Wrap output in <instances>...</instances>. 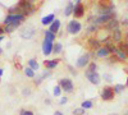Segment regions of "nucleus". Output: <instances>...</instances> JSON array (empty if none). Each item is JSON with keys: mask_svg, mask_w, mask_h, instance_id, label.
I'll list each match as a JSON object with an SVG mask.
<instances>
[{"mask_svg": "<svg viewBox=\"0 0 128 115\" xmlns=\"http://www.w3.org/2000/svg\"><path fill=\"white\" fill-rule=\"evenodd\" d=\"M18 6L20 9V14H23L24 17H27L35 12V5L32 1H19Z\"/></svg>", "mask_w": 128, "mask_h": 115, "instance_id": "1", "label": "nucleus"}, {"mask_svg": "<svg viewBox=\"0 0 128 115\" xmlns=\"http://www.w3.org/2000/svg\"><path fill=\"white\" fill-rule=\"evenodd\" d=\"M26 17L23 14H8L4 19V26H8L10 23H16V22H23Z\"/></svg>", "mask_w": 128, "mask_h": 115, "instance_id": "2", "label": "nucleus"}, {"mask_svg": "<svg viewBox=\"0 0 128 115\" xmlns=\"http://www.w3.org/2000/svg\"><path fill=\"white\" fill-rule=\"evenodd\" d=\"M81 28H82L81 23L78 22V20H76V19L70 20V22L68 23V26H67V31H68L70 35H77L80 31H81Z\"/></svg>", "mask_w": 128, "mask_h": 115, "instance_id": "3", "label": "nucleus"}, {"mask_svg": "<svg viewBox=\"0 0 128 115\" xmlns=\"http://www.w3.org/2000/svg\"><path fill=\"white\" fill-rule=\"evenodd\" d=\"M101 99L104 100V101H110V100H113L114 99V96H115V92H114V90L112 88V87H109V86H106V87H104L102 88V91H101Z\"/></svg>", "mask_w": 128, "mask_h": 115, "instance_id": "4", "label": "nucleus"}, {"mask_svg": "<svg viewBox=\"0 0 128 115\" xmlns=\"http://www.w3.org/2000/svg\"><path fill=\"white\" fill-rule=\"evenodd\" d=\"M59 86L62 87V90H63L64 92H67V93L72 92L73 88H74L73 82H72V79H69V78H63V79H60Z\"/></svg>", "mask_w": 128, "mask_h": 115, "instance_id": "5", "label": "nucleus"}, {"mask_svg": "<svg viewBox=\"0 0 128 115\" xmlns=\"http://www.w3.org/2000/svg\"><path fill=\"white\" fill-rule=\"evenodd\" d=\"M88 63H90V54H83L82 56H80L76 61V67L77 68H84L86 65H88Z\"/></svg>", "mask_w": 128, "mask_h": 115, "instance_id": "6", "label": "nucleus"}, {"mask_svg": "<svg viewBox=\"0 0 128 115\" xmlns=\"http://www.w3.org/2000/svg\"><path fill=\"white\" fill-rule=\"evenodd\" d=\"M42 54L45 55H50L52 54V47H54V44L52 41H49V40H44L42 41Z\"/></svg>", "mask_w": 128, "mask_h": 115, "instance_id": "7", "label": "nucleus"}, {"mask_svg": "<svg viewBox=\"0 0 128 115\" xmlns=\"http://www.w3.org/2000/svg\"><path fill=\"white\" fill-rule=\"evenodd\" d=\"M73 15L76 18H81L84 15V5L81 1H77L74 4V10H73Z\"/></svg>", "mask_w": 128, "mask_h": 115, "instance_id": "8", "label": "nucleus"}, {"mask_svg": "<svg viewBox=\"0 0 128 115\" xmlns=\"http://www.w3.org/2000/svg\"><path fill=\"white\" fill-rule=\"evenodd\" d=\"M84 76H86V78L92 83V85H99L100 83V76H99L98 72H86Z\"/></svg>", "mask_w": 128, "mask_h": 115, "instance_id": "9", "label": "nucleus"}, {"mask_svg": "<svg viewBox=\"0 0 128 115\" xmlns=\"http://www.w3.org/2000/svg\"><path fill=\"white\" fill-rule=\"evenodd\" d=\"M35 28L34 27H24L23 29H20V32H19V35H20V37L22 38H31V37H34V35H35Z\"/></svg>", "mask_w": 128, "mask_h": 115, "instance_id": "10", "label": "nucleus"}, {"mask_svg": "<svg viewBox=\"0 0 128 115\" xmlns=\"http://www.w3.org/2000/svg\"><path fill=\"white\" fill-rule=\"evenodd\" d=\"M22 24V22H16V23H10V24H8V26H5L4 27V32L5 33H12V32H14V31Z\"/></svg>", "mask_w": 128, "mask_h": 115, "instance_id": "11", "label": "nucleus"}, {"mask_svg": "<svg viewBox=\"0 0 128 115\" xmlns=\"http://www.w3.org/2000/svg\"><path fill=\"white\" fill-rule=\"evenodd\" d=\"M118 27H119V20L115 19V18H113L112 20H109V22L106 23V29L115 31V29H118Z\"/></svg>", "mask_w": 128, "mask_h": 115, "instance_id": "12", "label": "nucleus"}, {"mask_svg": "<svg viewBox=\"0 0 128 115\" xmlns=\"http://www.w3.org/2000/svg\"><path fill=\"white\" fill-rule=\"evenodd\" d=\"M60 26H62V22H60L59 19H55L54 22H52V23L50 24V27H49V31L55 35V33L58 32V31L60 29Z\"/></svg>", "mask_w": 128, "mask_h": 115, "instance_id": "13", "label": "nucleus"}, {"mask_svg": "<svg viewBox=\"0 0 128 115\" xmlns=\"http://www.w3.org/2000/svg\"><path fill=\"white\" fill-rule=\"evenodd\" d=\"M110 54V51L106 49V47H99L98 50H96V56H99V58H106V56H109Z\"/></svg>", "mask_w": 128, "mask_h": 115, "instance_id": "14", "label": "nucleus"}, {"mask_svg": "<svg viewBox=\"0 0 128 115\" xmlns=\"http://www.w3.org/2000/svg\"><path fill=\"white\" fill-rule=\"evenodd\" d=\"M112 38L114 42H120L122 41V31L118 28V29H115L112 32Z\"/></svg>", "mask_w": 128, "mask_h": 115, "instance_id": "15", "label": "nucleus"}, {"mask_svg": "<svg viewBox=\"0 0 128 115\" xmlns=\"http://www.w3.org/2000/svg\"><path fill=\"white\" fill-rule=\"evenodd\" d=\"M58 64H59V60H56V59H54V60H45L44 61V65L48 69H54V68L58 67Z\"/></svg>", "mask_w": 128, "mask_h": 115, "instance_id": "16", "label": "nucleus"}, {"mask_svg": "<svg viewBox=\"0 0 128 115\" xmlns=\"http://www.w3.org/2000/svg\"><path fill=\"white\" fill-rule=\"evenodd\" d=\"M54 20H55V15L54 14H48L46 17H44V18L41 19V23L44 24V26H46V24H51Z\"/></svg>", "mask_w": 128, "mask_h": 115, "instance_id": "17", "label": "nucleus"}, {"mask_svg": "<svg viewBox=\"0 0 128 115\" xmlns=\"http://www.w3.org/2000/svg\"><path fill=\"white\" fill-rule=\"evenodd\" d=\"M73 10H74V4H73L72 1H69V3L67 4L66 9H64V15H66V17H68V15L73 14Z\"/></svg>", "mask_w": 128, "mask_h": 115, "instance_id": "18", "label": "nucleus"}, {"mask_svg": "<svg viewBox=\"0 0 128 115\" xmlns=\"http://www.w3.org/2000/svg\"><path fill=\"white\" fill-rule=\"evenodd\" d=\"M114 55H115V58H116V59H120V60H126V59L128 58V56L123 53V51H122L120 49H115Z\"/></svg>", "mask_w": 128, "mask_h": 115, "instance_id": "19", "label": "nucleus"}, {"mask_svg": "<svg viewBox=\"0 0 128 115\" xmlns=\"http://www.w3.org/2000/svg\"><path fill=\"white\" fill-rule=\"evenodd\" d=\"M87 42H88V45H90L92 49H96V50H98L99 46H100V41H99L98 38H90Z\"/></svg>", "mask_w": 128, "mask_h": 115, "instance_id": "20", "label": "nucleus"}, {"mask_svg": "<svg viewBox=\"0 0 128 115\" xmlns=\"http://www.w3.org/2000/svg\"><path fill=\"white\" fill-rule=\"evenodd\" d=\"M50 74H51V73L50 72H44V73H42V74L38 77V78H36V85H40V83L42 82V81H44L45 78H48V77H50Z\"/></svg>", "mask_w": 128, "mask_h": 115, "instance_id": "21", "label": "nucleus"}, {"mask_svg": "<svg viewBox=\"0 0 128 115\" xmlns=\"http://www.w3.org/2000/svg\"><path fill=\"white\" fill-rule=\"evenodd\" d=\"M62 50H63V46H62V44L60 42H56V44H54V47H52V54H60L62 53Z\"/></svg>", "mask_w": 128, "mask_h": 115, "instance_id": "22", "label": "nucleus"}, {"mask_svg": "<svg viewBox=\"0 0 128 115\" xmlns=\"http://www.w3.org/2000/svg\"><path fill=\"white\" fill-rule=\"evenodd\" d=\"M28 68H31L32 70H37L38 69V64L35 59H30L28 60Z\"/></svg>", "mask_w": 128, "mask_h": 115, "instance_id": "23", "label": "nucleus"}, {"mask_svg": "<svg viewBox=\"0 0 128 115\" xmlns=\"http://www.w3.org/2000/svg\"><path fill=\"white\" fill-rule=\"evenodd\" d=\"M118 49H120L123 53L128 56V42H123V41H120L119 42V46H118Z\"/></svg>", "mask_w": 128, "mask_h": 115, "instance_id": "24", "label": "nucleus"}, {"mask_svg": "<svg viewBox=\"0 0 128 115\" xmlns=\"http://www.w3.org/2000/svg\"><path fill=\"white\" fill-rule=\"evenodd\" d=\"M44 36H45V40H49V41H52V42H54V40H55V35L52 33V32H50L49 29L44 32Z\"/></svg>", "mask_w": 128, "mask_h": 115, "instance_id": "25", "label": "nucleus"}, {"mask_svg": "<svg viewBox=\"0 0 128 115\" xmlns=\"http://www.w3.org/2000/svg\"><path fill=\"white\" fill-rule=\"evenodd\" d=\"M113 90H114V92H115V93H122V92L126 90V86L119 85V83H118V85H115V86H114V88H113Z\"/></svg>", "mask_w": 128, "mask_h": 115, "instance_id": "26", "label": "nucleus"}, {"mask_svg": "<svg viewBox=\"0 0 128 115\" xmlns=\"http://www.w3.org/2000/svg\"><path fill=\"white\" fill-rule=\"evenodd\" d=\"M92 101L91 100H84L83 102H82V109H91L92 108Z\"/></svg>", "mask_w": 128, "mask_h": 115, "instance_id": "27", "label": "nucleus"}, {"mask_svg": "<svg viewBox=\"0 0 128 115\" xmlns=\"http://www.w3.org/2000/svg\"><path fill=\"white\" fill-rule=\"evenodd\" d=\"M24 74H26L28 78H35V70H32L31 68H26V69H24Z\"/></svg>", "mask_w": 128, "mask_h": 115, "instance_id": "28", "label": "nucleus"}, {"mask_svg": "<svg viewBox=\"0 0 128 115\" xmlns=\"http://www.w3.org/2000/svg\"><path fill=\"white\" fill-rule=\"evenodd\" d=\"M86 72H98V64L96 63H90Z\"/></svg>", "mask_w": 128, "mask_h": 115, "instance_id": "29", "label": "nucleus"}, {"mask_svg": "<svg viewBox=\"0 0 128 115\" xmlns=\"http://www.w3.org/2000/svg\"><path fill=\"white\" fill-rule=\"evenodd\" d=\"M99 29L98 26H94V24H87L86 27V32H96V31Z\"/></svg>", "mask_w": 128, "mask_h": 115, "instance_id": "30", "label": "nucleus"}, {"mask_svg": "<svg viewBox=\"0 0 128 115\" xmlns=\"http://www.w3.org/2000/svg\"><path fill=\"white\" fill-rule=\"evenodd\" d=\"M60 93H62V87L58 85V86L54 87V90H52V95L58 97V96H60Z\"/></svg>", "mask_w": 128, "mask_h": 115, "instance_id": "31", "label": "nucleus"}, {"mask_svg": "<svg viewBox=\"0 0 128 115\" xmlns=\"http://www.w3.org/2000/svg\"><path fill=\"white\" fill-rule=\"evenodd\" d=\"M83 114H84V109H82V108L73 110V115H83Z\"/></svg>", "mask_w": 128, "mask_h": 115, "instance_id": "32", "label": "nucleus"}, {"mask_svg": "<svg viewBox=\"0 0 128 115\" xmlns=\"http://www.w3.org/2000/svg\"><path fill=\"white\" fill-rule=\"evenodd\" d=\"M19 115H35L34 111H31V110H26V109H22L19 111Z\"/></svg>", "mask_w": 128, "mask_h": 115, "instance_id": "33", "label": "nucleus"}, {"mask_svg": "<svg viewBox=\"0 0 128 115\" xmlns=\"http://www.w3.org/2000/svg\"><path fill=\"white\" fill-rule=\"evenodd\" d=\"M67 102H68V99H67V97H62V99H60V101H59L60 105H66Z\"/></svg>", "mask_w": 128, "mask_h": 115, "instance_id": "34", "label": "nucleus"}, {"mask_svg": "<svg viewBox=\"0 0 128 115\" xmlns=\"http://www.w3.org/2000/svg\"><path fill=\"white\" fill-rule=\"evenodd\" d=\"M104 79H106L108 82H112V81H113V77H112L110 74H104Z\"/></svg>", "mask_w": 128, "mask_h": 115, "instance_id": "35", "label": "nucleus"}, {"mask_svg": "<svg viewBox=\"0 0 128 115\" xmlns=\"http://www.w3.org/2000/svg\"><path fill=\"white\" fill-rule=\"evenodd\" d=\"M30 92H31L30 88H23V91H22V93H23L24 96H28V95H30Z\"/></svg>", "mask_w": 128, "mask_h": 115, "instance_id": "36", "label": "nucleus"}, {"mask_svg": "<svg viewBox=\"0 0 128 115\" xmlns=\"http://www.w3.org/2000/svg\"><path fill=\"white\" fill-rule=\"evenodd\" d=\"M3 33H4V28H3V27H0V36H2Z\"/></svg>", "mask_w": 128, "mask_h": 115, "instance_id": "37", "label": "nucleus"}, {"mask_svg": "<svg viewBox=\"0 0 128 115\" xmlns=\"http://www.w3.org/2000/svg\"><path fill=\"white\" fill-rule=\"evenodd\" d=\"M54 115H64V114H63V113H60V111H55V113H54Z\"/></svg>", "mask_w": 128, "mask_h": 115, "instance_id": "38", "label": "nucleus"}, {"mask_svg": "<svg viewBox=\"0 0 128 115\" xmlns=\"http://www.w3.org/2000/svg\"><path fill=\"white\" fill-rule=\"evenodd\" d=\"M50 102H51L50 99H46V100H45V104H48V105H50Z\"/></svg>", "mask_w": 128, "mask_h": 115, "instance_id": "39", "label": "nucleus"}, {"mask_svg": "<svg viewBox=\"0 0 128 115\" xmlns=\"http://www.w3.org/2000/svg\"><path fill=\"white\" fill-rule=\"evenodd\" d=\"M3 40H4V35H2V36H0V42H2Z\"/></svg>", "mask_w": 128, "mask_h": 115, "instance_id": "40", "label": "nucleus"}, {"mask_svg": "<svg viewBox=\"0 0 128 115\" xmlns=\"http://www.w3.org/2000/svg\"><path fill=\"white\" fill-rule=\"evenodd\" d=\"M2 76H3V69L0 68V77H2Z\"/></svg>", "mask_w": 128, "mask_h": 115, "instance_id": "41", "label": "nucleus"}, {"mask_svg": "<svg viewBox=\"0 0 128 115\" xmlns=\"http://www.w3.org/2000/svg\"><path fill=\"white\" fill-rule=\"evenodd\" d=\"M2 54H3V49H2V47H0V55H2Z\"/></svg>", "mask_w": 128, "mask_h": 115, "instance_id": "42", "label": "nucleus"}, {"mask_svg": "<svg viewBox=\"0 0 128 115\" xmlns=\"http://www.w3.org/2000/svg\"><path fill=\"white\" fill-rule=\"evenodd\" d=\"M126 87H128V78H127V83H126Z\"/></svg>", "mask_w": 128, "mask_h": 115, "instance_id": "43", "label": "nucleus"}, {"mask_svg": "<svg viewBox=\"0 0 128 115\" xmlns=\"http://www.w3.org/2000/svg\"><path fill=\"white\" fill-rule=\"evenodd\" d=\"M124 115H128V113H127V114H124Z\"/></svg>", "mask_w": 128, "mask_h": 115, "instance_id": "44", "label": "nucleus"}]
</instances>
